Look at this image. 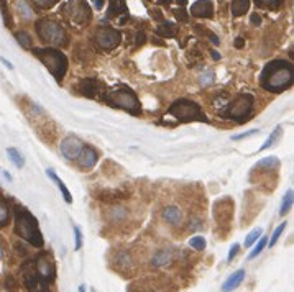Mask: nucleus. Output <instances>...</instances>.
I'll use <instances>...</instances> for the list:
<instances>
[{
    "label": "nucleus",
    "mask_w": 294,
    "mask_h": 292,
    "mask_svg": "<svg viewBox=\"0 0 294 292\" xmlns=\"http://www.w3.org/2000/svg\"><path fill=\"white\" fill-rule=\"evenodd\" d=\"M294 68L291 63L276 59L268 63L261 71L260 84L268 92H283L293 85Z\"/></svg>",
    "instance_id": "1"
},
{
    "label": "nucleus",
    "mask_w": 294,
    "mask_h": 292,
    "mask_svg": "<svg viewBox=\"0 0 294 292\" xmlns=\"http://www.w3.org/2000/svg\"><path fill=\"white\" fill-rule=\"evenodd\" d=\"M15 233L37 248H41L45 245L43 235L38 227V220L23 207L15 209Z\"/></svg>",
    "instance_id": "2"
},
{
    "label": "nucleus",
    "mask_w": 294,
    "mask_h": 292,
    "mask_svg": "<svg viewBox=\"0 0 294 292\" xmlns=\"http://www.w3.org/2000/svg\"><path fill=\"white\" fill-rule=\"evenodd\" d=\"M33 53L46 66V69L54 76V79L61 83L68 71V58L54 48H37L33 49Z\"/></svg>",
    "instance_id": "3"
},
{
    "label": "nucleus",
    "mask_w": 294,
    "mask_h": 292,
    "mask_svg": "<svg viewBox=\"0 0 294 292\" xmlns=\"http://www.w3.org/2000/svg\"><path fill=\"white\" fill-rule=\"evenodd\" d=\"M37 33L41 42L49 46H64L68 43V35L58 22L49 18H41L37 22Z\"/></svg>",
    "instance_id": "4"
},
{
    "label": "nucleus",
    "mask_w": 294,
    "mask_h": 292,
    "mask_svg": "<svg viewBox=\"0 0 294 292\" xmlns=\"http://www.w3.org/2000/svg\"><path fill=\"white\" fill-rule=\"evenodd\" d=\"M168 114L181 122H207L200 107L189 99H179L173 102L171 107L168 109Z\"/></svg>",
    "instance_id": "5"
},
{
    "label": "nucleus",
    "mask_w": 294,
    "mask_h": 292,
    "mask_svg": "<svg viewBox=\"0 0 294 292\" xmlns=\"http://www.w3.org/2000/svg\"><path fill=\"white\" fill-rule=\"evenodd\" d=\"M104 100L109 104L110 107H117V109H122L125 112H130L133 115H138L142 112V105L138 102L137 95L133 94L132 90L127 89H118V90H112L107 92L104 95Z\"/></svg>",
    "instance_id": "6"
},
{
    "label": "nucleus",
    "mask_w": 294,
    "mask_h": 292,
    "mask_svg": "<svg viewBox=\"0 0 294 292\" xmlns=\"http://www.w3.org/2000/svg\"><path fill=\"white\" fill-rule=\"evenodd\" d=\"M253 110V95L239 94L234 100H229L225 109L220 112L224 119L229 120H245Z\"/></svg>",
    "instance_id": "7"
},
{
    "label": "nucleus",
    "mask_w": 294,
    "mask_h": 292,
    "mask_svg": "<svg viewBox=\"0 0 294 292\" xmlns=\"http://www.w3.org/2000/svg\"><path fill=\"white\" fill-rule=\"evenodd\" d=\"M63 12L73 23L84 25L91 20V8L86 0H71L63 7Z\"/></svg>",
    "instance_id": "8"
},
{
    "label": "nucleus",
    "mask_w": 294,
    "mask_h": 292,
    "mask_svg": "<svg viewBox=\"0 0 294 292\" xmlns=\"http://www.w3.org/2000/svg\"><path fill=\"white\" fill-rule=\"evenodd\" d=\"M122 42V35L120 32H117L115 28L109 27H102L94 33V43L97 44V48H100L102 51H112L115 49Z\"/></svg>",
    "instance_id": "9"
},
{
    "label": "nucleus",
    "mask_w": 294,
    "mask_h": 292,
    "mask_svg": "<svg viewBox=\"0 0 294 292\" xmlns=\"http://www.w3.org/2000/svg\"><path fill=\"white\" fill-rule=\"evenodd\" d=\"M35 268H37V273L40 276V279L43 281L45 284H49L53 283L54 278H56V266H54V261L51 258L49 253H40L37 256V259H35Z\"/></svg>",
    "instance_id": "10"
},
{
    "label": "nucleus",
    "mask_w": 294,
    "mask_h": 292,
    "mask_svg": "<svg viewBox=\"0 0 294 292\" xmlns=\"http://www.w3.org/2000/svg\"><path fill=\"white\" fill-rule=\"evenodd\" d=\"M102 90H104V84L94 78L82 79L81 83L77 84V92L84 97H89V99H99V97L104 94Z\"/></svg>",
    "instance_id": "11"
},
{
    "label": "nucleus",
    "mask_w": 294,
    "mask_h": 292,
    "mask_svg": "<svg viewBox=\"0 0 294 292\" xmlns=\"http://www.w3.org/2000/svg\"><path fill=\"white\" fill-rule=\"evenodd\" d=\"M82 148H84V143H82L79 138L66 136L64 140L61 141L59 150H61V153H63V156L66 158V160L76 161L77 156H79V153L82 151Z\"/></svg>",
    "instance_id": "12"
},
{
    "label": "nucleus",
    "mask_w": 294,
    "mask_h": 292,
    "mask_svg": "<svg viewBox=\"0 0 294 292\" xmlns=\"http://www.w3.org/2000/svg\"><path fill=\"white\" fill-rule=\"evenodd\" d=\"M97 160H99V155H97V151L94 148L91 146H84L82 148V151L79 153V156H77V165L84 169H92L96 166Z\"/></svg>",
    "instance_id": "13"
},
{
    "label": "nucleus",
    "mask_w": 294,
    "mask_h": 292,
    "mask_svg": "<svg viewBox=\"0 0 294 292\" xmlns=\"http://www.w3.org/2000/svg\"><path fill=\"white\" fill-rule=\"evenodd\" d=\"M191 15L199 18H212L214 17V3L210 0H197L191 7Z\"/></svg>",
    "instance_id": "14"
},
{
    "label": "nucleus",
    "mask_w": 294,
    "mask_h": 292,
    "mask_svg": "<svg viewBox=\"0 0 294 292\" xmlns=\"http://www.w3.org/2000/svg\"><path fill=\"white\" fill-rule=\"evenodd\" d=\"M173 259H174L173 250H169V248H161V250H158L156 253H154V254L151 256V261H149V263H151L153 268H163V266L171 264Z\"/></svg>",
    "instance_id": "15"
},
{
    "label": "nucleus",
    "mask_w": 294,
    "mask_h": 292,
    "mask_svg": "<svg viewBox=\"0 0 294 292\" xmlns=\"http://www.w3.org/2000/svg\"><path fill=\"white\" fill-rule=\"evenodd\" d=\"M244 279H245V269L235 271V273L232 276H229V279L222 284V292H232L234 289L239 288L242 283H244Z\"/></svg>",
    "instance_id": "16"
},
{
    "label": "nucleus",
    "mask_w": 294,
    "mask_h": 292,
    "mask_svg": "<svg viewBox=\"0 0 294 292\" xmlns=\"http://www.w3.org/2000/svg\"><path fill=\"white\" fill-rule=\"evenodd\" d=\"M132 292H169L168 286L159 284V283H151V281H145L142 284H135L132 288Z\"/></svg>",
    "instance_id": "17"
},
{
    "label": "nucleus",
    "mask_w": 294,
    "mask_h": 292,
    "mask_svg": "<svg viewBox=\"0 0 294 292\" xmlns=\"http://www.w3.org/2000/svg\"><path fill=\"white\" fill-rule=\"evenodd\" d=\"M163 218L171 225H179L183 222V212L178 207L169 206L163 210Z\"/></svg>",
    "instance_id": "18"
},
{
    "label": "nucleus",
    "mask_w": 294,
    "mask_h": 292,
    "mask_svg": "<svg viewBox=\"0 0 294 292\" xmlns=\"http://www.w3.org/2000/svg\"><path fill=\"white\" fill-rule=\"evenodd\" d=\"M118 15H127L125 0H110L109 10H107V18L118 17Z\"/></svg>",
    "instance_id": "19"
},
{
    "label": "nucleus",
    "mask_w": 294,
    "mask_h": 292,
    "mask_svg": "<svg viewBox=\"0 0 294 292\" xmlns=\"http://www.w3.org/2000/svg\"><path fill=\"white\" fill-rule=\"evenodd\" d=\"M156 35H159V37H163V38H174L178 35L176 23H171V22L161 23L159 27H156Z\"/></svg>",
    "instance_id": "20"
},
{
    "label": "nucleus",
    "mask_w": 294,
    "mask_h": 292,
    "mask_svg": "<svg viewBox=\"0 0 294 292\" xmlns=\"http://www.w3.org/2000/svg\"><path fill=\"white\" fill-rule=\"evenodd\" d=\"M46 174H48V177H51V179H53V181H54L56 184H58V187H59V191H61V194H63V197H64V201H66V202H68V204H71V202H73V197H71V192L68 191V187H66V186H64V182H63V181H61V179H59L58 176H56V174H54V171H53V169H48V171H46Z\"/></svg>",
    "instance_id": "21"
},
{
    "label": "nucleus",
    "mask_w": 294,
    "mask_h": 292,
    "mask_svg": "<svg viewBox=\"0 0 294 292\" xmlns=\"http://www.w3.org/2000/svg\"><path fill=\"white\" fill-rule=\"evenodd\" d=\"M250 8V0H234L232 2V15L234 17H242L248 12Z\"/></svg>",
    "instance_id": "22"
},
{
    "label": "nucleus",
    "mask_w": 294,
    "mask_h": 292,
    "mask_svg": "<svg viewBox=\"0 0 294 292\" xmlns=\"http://www.w3.org/2000/svg\"><path fill=\"white\" fill-rule=\"evenodd\" d=\"M280 166V160H278L276 156H268V158H263L261 161H258L255 165V169H268V171H271L273 167H278Z\"/></svg>",
    "instance_id": "23"
},
{
    "label": "nucleus",
    "mask_w": 294,
    "mask_h": 292,
    "mask_svg": "<svg viewBox=\"0 0 294 292\" xmlns=\"http://www.w3.org/2000/svg\"><path fill=\"white\" fill-rule=\"evenodd\" d=\"M8 220H10V207L7 201L2 197V194H0V228L5 227L8 223Z\"/></svg>",
    "instance_id": "24"
},
{
    "label": "nucleus",
    "mask_w": 294,
    "mask_h": 292,
    "mask_svg": "<svg viewBox=\"0 0 294 292\" xmlns=\"http://www.w3.org/2000/svg\"><path fill=\"white\" fill-rule=\"evenodd\" d=\"M7 155L10 156V161L13 163L17 167H23L25 165V160H23V156H22V153H20L17 148H8L7 150Z\"/></svg>",
    "instance_id": "25"
},
{
    "label": "nucleus",
    "mask_w": 294,
    "mask_h": 292,
    "mask_svg": "<svg viewBox=\"0 0 294 292\" xmlns=\"http://www.w3.org/2000/svg\"><path fill=\"white\" fill-rule=\"evenodd\" d=\"M115 261H117V266H125V268H130L132 263H133V258H132L130 251L123 250V251H120V253L117 254Z\"/></svg>",
    "instance_id": "26"
},
{
    "label": "nucleus",
    "mask_w": 294,
    "mask_h": 292,
    "mask_svg": "<svg viewBox=\"0 0 294 292\" xmlns=\"http://www.w3.org/2000/svg\"><path fill=\"white\" fill-rule=\"evenodd\" d=\"M127 217V210L123 207H113L109 213V220L110 222H120Z\"/></svg>",
    "instance_id": "27"
},
{
    "label": "nucleus",
    "mask_w": 294,
    "mask_h": 292,
    "mask_svg": "<svg viewBox=\"0 0 294 292\" xmlns=\"http://www.w3.org/2000/svg\"><path fill=\"white\" fill-rule=\"evenodd\" d=\"M291 207H293V191H288L285 199H283V204H281V209H280V215H286L291 210Z\"/></svg>",
    "instance_id": "28"
},
{
    "label": "nucleus",
    "mask_w": 294,
    "mask_h": 292,
    "mask_svg": "<svg viewBox=\"0 0 294 292\" xmlns=\"http://www.w3.org/2000/svg\"><path fill=\"white\" fill-rule=\"evenodd\" d=\"M263 235V230L261 228H255V230H251V232L246 235V238H245V247L248 248V247H251L255 242H258L260 240V237Z\"/></svg>",
    "instance_id": "29"
},
{
    "label": "nucleus",
    "mask_w": 294,
    "mask_h": 292,
    "mask_svg": "<svg viewBox=\"0 0 294 292\" xmlns=\"http://www.w3.org/2000/svg\"><path fill=\"white\" fill-rule=\"evenodd\" d=\"M15 38H17V42L20 43V46H23V48H32V38H30V35L27 32H18L17 35H15Z\"/></svg>",
    "instance_id": "30"
},
{
    "label": "nucleus",
    "mask_w": 294,
    "mask_h": 292,
    "mask_svg": "<svg viewBox=\"0 0 294 292\" xmlns=\"http://www.w3.org/2000/svg\"><path fill=\"white\" fill-rule=\"evenodd\" d=\"M281 130H283L281 126H276V130L273 131L270 136H268V140L265 141V145H263V146L260 148V151H263V150H268V148H270V146L273 145V143H276V140H278V138L281 136V133H283Z\"/></svg>",
    "instance_id": "31"
},
{
    "label": "nucleus",
    "mask_w": 294,
    "mask_h": 292,
    "mask_svg": "<svg viewBox=\"0 0 294 292\" xmlns=\"http://www.w3.org/2000/svg\"><path fill=\"white\" fill-rule=\"evenodd\" d=\"M266 243H268V238L266 237H260V242L256 243V247H255V250L251 251V253L248 254V259H253V258H256L258 254L261 253L263 250H265V247H266Z\"/></svg>",
    "instance_id": "32"
},
{
    "label": "nucleus",
    "mask_w": 294,
    "mask_h": 292,
    "mask_svg": "<svg viewBox=\"0 0 294 292\" xmlns=\"http://www.w3.org/2000/svg\"><path fill=\"white\" fill-rule=\"evenodd\" d=\"M58 2H59V0H32V3L35 5V7L43 8V10L53 8Z\"/></svg>",
    "instance_id": "33"
},
{
    "label": "nucleus",
    "mask_w": 294,
    "mask_h": 292,
    "mask_svg": "<svg viewBox=\"0 0 294 292\" xmlns=\"http://www.w3.org/2000/svg\"><path fill=\"white\" fill-rule=\"evenodd\" d=\"M189 247L194 248V250H197V251H202L205 248V238L204 237H194V238H191Z\"/></svg>",
    "instance_id": "34"
},
{
    "label": "nucleus",
    "mask_w": 294,
    "mask_h": 292,
    "mask_svg": "<svg viewBox=\"0 0 294 292\" xmlns=\"http://www.w3.org/2000/svg\"><path fill=\"white\" fill-rule=\"evenodd\" d=\"M285 228H286V222H283V223H280V227H276V230L273 232V237H271V240H270V245H271V247H275V245L278 243V240H280L281 233L285 232Z\"/></svg>",
    "instance_id": "35"
},
{
    "label": "nucleus",
    "mask_w": 294,
    "mask_h": 292,
    "mask_svg": "<svg viewBox=\"0 0 294 292\" xmlns=\"http://www.w3.org/2000/svg\"><path fill=\"white\" fill-rule=\"evenodd\" d=\"M258 5H265V7L270 8H278L283 3V0H256Z\"/></svg>",
    "instance_id": "36"
},
{
    "label": "nucleus",
    "mask_w": 294,
    "mask_h": 292,
    "mask_svg": "<svg viewBox=\"0 0 294 292\" xmlns=\"http://www.w3.org/2000/svg\"><path fill=\"white\" fill-rule=\"evenodd\" d=\"M17 5H18V8L22 10V12H25V13H23L25 18H30V17H32V10H30V8L27 7V3H25L23 0H18Z\"/></svg>",
    "instance_id": "37"
},
{
    "label": "nucleus",
    "mask_w": 294,
    "mask_h": 292,
    "mask_svg": "<svg viewBox=\"0 0 294 292\" xmlns=\"http://www.w3.org/2000/svg\"><path fill=\"white\" fill-rule=\"evenodd\" d=\"M74 237H76V250H81L82 247V233L79 227H74Z\"/></svg>",
    "instance_id": "38"
},
{
    "label": "nucleus",
    "mask_w": 294,
    "mask_h": 292,
    "mask_svg": "<svg viewBox=\"0 0 294 292\" xmlns=\"http://www.w3.org/2000/svg\"><path fill=\"white\" fill-rule=\"evenodd\" d=\"M239 250H240V245L239 243H235L234 247L230 248V251H229V256H227V261H232L235 258L237 254H239Z\"/></svg>",
    "instance_id": "39"
},
{
    "label": "nucleus",
    "mask_w": 294,
    "mask_h": 292,
    "mask_svg": "<svg viewBox=\"0 0 294 292\" xmlns=\"http://www.w3.org/2000/svg\"><path fill=\"white\" fill-rule=\"evenodd\" d=\"M258 130H250V131H246V133H242V135H235V136H232V140H244V138H248V136H253L256 135Z\"/></svg>",
    "instance_id": "40"
},
{
    "label": "nucleus",
    "mask_w": 294,
    "mask_h": 292,
    "mask_svg": "<svg viewBox=\"0 0 294 292\" xmlns=\"http://www.w3.org/2000/svg\"><path fill=\"white\" fill-rule=\"evenodd\" d=\"M174 15H176V18H178V20H181V22H188V15H186L184 8H178V10H174Z\"/></svg>",
    "instance_id": "41"
},
{
    "label": "nucleus",
    "mask_w": 294,
    "mask_h": 292,
    "mask_svg": "<svg viewBox=\"0 0 294 292\" xmlns=\"http://www.w3.org/2000/svg\"><path fill=\"white\" fill-rule=\"evenodd\" d=\"M250 22L253 23V25H258V27H260V23H261V17H260V15H251V17H250Z\"/></svg>",
    "instance_id": "42"
},
{
    "label": "nucleus",
    "mask_w": 294,
    "mask_h": 292,
    "mask_svg": "<svg viewBox=\"0 0 294 292\" xmlns=\"http://www.w3.org/2000/svg\"><path fill=\"white\" fill-rule=\"evenodd\" d=\"M0 61H2V63H3L5 66H7L8 69H13V64H12V63H8V61L5 59V58H2V59H0Z\"/></svg>",
    "instance_id": "43"
},
{
    "label": "nucleus",
    "mask_w": 294,
    "mask_h": 292,
    "mask_svg": "<svg viewBox=\"0 0 294 292\" xmlns=\"http://www.w3.org/2000/svg\"><path fill=\"white\" fill-rule=\"evenodd\" d=\"M235 46H237V48H242V46H244V38H237Z\"/></svg>",
    "instance_id": "44"
},
{
    "label": "nucleus",
    "mask_w": 294,
    "mask_h": 292,
    "mask_svg": "<svg viewBox=\"0 0 294 292\" xmlns=\"http://www.w3.org/2000/svg\"><path fill=\"white\" fill-rule=\"evenodd\" d=\"M158 2H159V3H163V5H169V3L173 2V0H158Z\"/></svg>",
    "instance_id": "45"
},
{
    "label": "nucleus",
    "mask_w": 294,
    "mask_h": 292,
    "mask_svg": "<svg viewBox=\"0 0 294 292\" xmlns=\"http://www.w3.org/2000/svg\"><path fill=\"white\" fill-rule=\"evenodd\" d=\"M176 2H178L179 5H184V3H186V0H176Z\"/></svg>",
    "instance_id": "46"
},
{
    "label": "nucleus",
    "mask_w": 294,
    "mask_h": 292,
    "mask_svg": "<svg viewBox=\"0 0 294 292\" xmlns=\"http://www.w3.org/2000/svg\"><path fill=\"white\" fill-rule=\"evenodd\" d=\"M79 292H86V288H84V286H81V288H79Z\"/></svg>",
    "instance_id": "47"
},
{
    "label": "nucleus",
    "mask_w": 294,
    "mask_h": 292,
    "mask_svg": "<svg viewBox=\"0 0 294 292\" xmlns=\"http://www.w3.org/2000/svg\"><path fill=\"white\" fill-rule=\"evenodd\" d=\"M0 258H2V250H0Z\"/></svg>",
    "instance_id": "48"
}]
</instances>
